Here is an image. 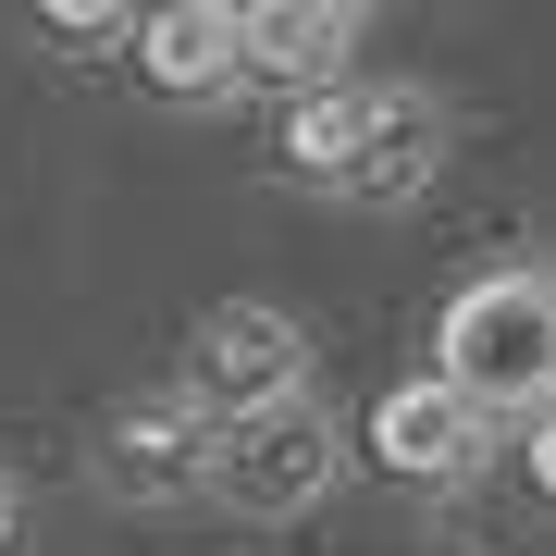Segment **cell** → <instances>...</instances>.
<instances>
[{
    "label": "cell",
    "mask_w": 556,
    "mask_h": 556,
    "mask_svg": "<svg viewBox=\"0 0 556 556\" xmlns=\"http://www.w3.org/2000/svg\"><path fill=\"white\" fill-rule=\"evenodd\" d=\"M433 383H457L482 420L495 408H544L556 396V285L544 273H482L445 298L433 334Z\"/></svg>",
    "instance_id": "cell-1"
},
{
    "label": "cell",
    "mask_w": 556,
    "mask_h": 556,
    "mask_svg": "<svg viewBox=\"0 0 556 556\" xmlns=\"http://www.w3.org/2000/svg\"><path fill=\"white\" fill-rule=\"evenodd\" d=\"M334 470H346V433H334L309 396L248 408V420H223V433H211V495H236L248 519H298V507H321V495H334Z\"/></svg>",
    "instance_id": "cell-2"
},
{
    "label": "cell",
    "mask_w": 556,
    "mask_h": 556,
    "mask_svg": "<svg viewBox=\"0 0 556 556\" xmlns=\"http://www.w3.org/2000/svg\"><path fill=\"white\" fill-rule=\"evenodd\" d=\"M186 396H199L211 420H248V408L309 396V334H298V309H273V298H223V309L199 321Z\"/></svg>",
    "instance_id": "cell-3"
},
{
    "label": "cell",
    "mask_w": 556,
    "mask_h": 556,
    "mask_svg": "<svg viewBox=\"0 0 556 556\" xmlns=\"http://www.w3.org/2000/svg\"><path fill=\"white\" fill-rule=\"evenodd\" d=\"M211 433H223V420L174 383V396L112 408L100 445H87V470H100V495H124V507H174V495H199V482H211Z\"/></svg>",
    "instance_id": "cell-4"
},
{
    "label": "cell",
    "mask_w": 556,
    "mask_h": 556,
    "mask_svg": "<svg viewBox=\"0 0 556 556\" xmlns=\"http://www.w3.org/2000/svg\"><path fill=\"white\" fill-rule=\"evenodd\" d=\"M358 445H371L396 482H470L482 445H495V420L457 396V383L420 371V383H383V396H371V433H358Z\"/></svg>",
    "instance_id": "cell-5"
},
{
    "label": "cell",
    "mask_w": 556,
    "mask_h": 556,
    "mask_svg": "<svg viewBox=\"0 0 556 556\" xmlns=\"http://www.w3.org/2000/svg\"><path fill=\"white\" fill-rule=\"evenodd\" d=\"M346 50H358V13H346V0H248V13H236V75L285 87V100L346 87Z\"/></svg>",
    "instance_id": "cell-6"
},
{
    "label": "cell",
    "mask_w": 556,
    "mask_h": 556,
    "mask_svg": "<svg viewBox=\"0 0 556 556\" xmlns=\"http://www.w3.org/2000/svg\"><path fill=\"white\" fill-rule=\"evenodd\" d=\"M137 75L161 100H223L236 87V0H161V13H137Z\"/></svg>",
    "instance_id": "cell-7"
},
{
    "label": "cell",
    "mask_w": 556,
    "mask_h": 556,
    "mask_svg": "<svg viewBox=\"0 0 556 556\" xmlns=\"http://www.w3.org/2000/svg\"><path fill=\"white\" fill-rule=\"evenodd\" d=\"M433 161H445V112L420 100V87H383V112H371V149H358V174H346V199H420L433 186Z\"/></svg>",
    "instance_id": "cell-8"
},
{
    "label": "cell",
    "mask_w": 556,
    "mask_h": 556,
    "mask_svg": "<svg viewBox=\"0 0 556 556\" xmlns=\"http://www.w3.org/2000/svg\"><path fill=\"white\" fill-rule=\"evenodd\" d=\"M371 112H383V87H321V100H285V161H298L309 186H346L358 174V149H371Z\"/></svg>",
    "instance_id": "cell-9"
},
{
    "label": "cell",
    "mask_w": 556,
    "mask_h": 556,
    "mask_svg": "<svg viewBox=\"0 0 556 556\" xmlns=\"http://www.w3.org/2000/svg\"><path fill=\"white\" fill-rule=\"evenodd\" d=\"M50 38H75V50H112V38H137V13H112V0H50Z\"/></svg>",
    "instance_id": "cell-10"
},
{
    "label": "cell",
    "mask_w": 556,
    "mask_h": 556,
    "mask_svg": "<svg viewBox=\"0 0 556 556\" xmlns=\"http://www.w3.org/2000/svg\"><path fill=\"white\" fill-rule=\"evenodd\" d=\"M519 457H532V495H556V396L532 408V445H519Z\"/></svg>",
    "instance_id": "cell-11"
},
{
    "label": "cell",
    "mask_w": 556,
    "mask_h": 556,
    "mask_svg": "<svg viewBox=\"0 0 556 556\" xmlns=\"http://www.w3.org/2000/svg\"><path fill=\"white\" fill-rule=\"evenodd\" d=\"M0 519H13V482H0Z\"/></svg>",
    "instance_id": "cell-12"
}]
</instances>
